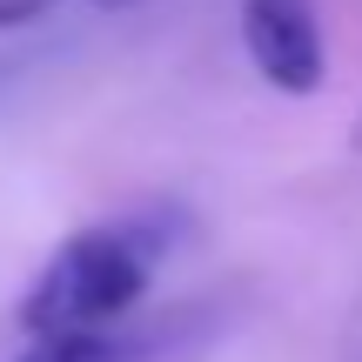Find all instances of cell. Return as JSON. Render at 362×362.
<instances>
[{
  "label": "cell",
  "mask_w": 362,
  "mask_h": 362,
  "mask_svg": "<svg viewBox=\"0 0 362 362\" xmlns=\"http://www.w3.org/2000/svg\"><path fill=\"white\" fill-rule=\"evenodd\" d=\"M155 248H161V235H148L141 221L81 228L74 242H61L54 262L34 275V288H27V302H21V329L34 342L121 329L128 309L141 302V288H148Z\"/></svg>",
  "instance_id": "obj_1"
},
{
  "label": "cell",
  "mask_w": 362,
  "mask_h": 362,
  "mask_svg": "<svg viewBox=\"0 0 362 362\" xmlns=\"http://www.w3.org/2000/svg\"><path fill=\"white\" fill-rule=\"evenodd\" d=\"M242 47L255 74L282 94L322 88V27L309 0H242Z\"/></svg>",
  "instance_id": "obj_2"
},
{
  "label": "cell",
  "mask_w": 362,
  "mask_h": 362,
  "mask_svg": "<svg viewBox=\"0 0 362 362\" xmlns=\"http://www.w3.org/2000/svg\"><path fill=\"white\" fill-rule=\"evenodd\" d=\"M181 322H148V329H94V336H47V342H27L21 362H155L168 356V336Z\"/></svg>",
  "instance_id": "obj_3"
},
{
  "label": "cell",
  "mask_w": 362,
  "mask_h": 362,
  "mask_svg": "<svg viewBox=\"0 0 362 362\" xmlns=\"http://www.w3.org/2000/svg\"><path fill=\"white\" fill-rule=\"evenodd\" d=\"M61 0H0V27H27V21H40V13H54Z\"/></svg>",
  "instance_id": "obj_4"
},
{
  "label": "cell",
  "mask_w": 362,
  "mask_h": 362,
  "mask_svg": "<svg viewBox=\"0 0 362 362\" xmlns=\"http://www.w3.org/2000/svg\"><path fill=\"white\" fill-rule=\"evenodd\" d=\"M349 141H356V155H362V107H356V134H349Z\"/></svg>",
  "instance_id": "obj_5"
}]
</instances>
